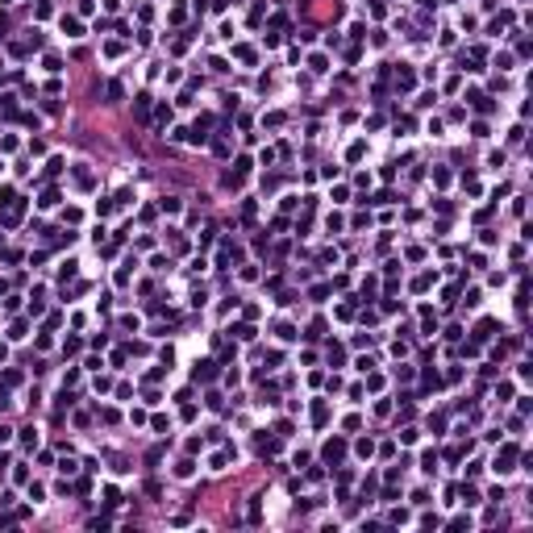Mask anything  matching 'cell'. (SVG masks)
I'll list each match as a JSON object with an SVG mask.
<instances>
[{
  "label": "cell",
  "mask_w": 533,
  "mask_h": 533,
  "mask_svg": "<svg viewBox=\"0 0 533 533\" xmlns=\"http://www.w3.org/2000/svg\"><path fill=\"white\" fill-rule=\"evenodd\" d=\"M513 458H517V454H513V450H504V454H500V458H496V471H513Z\"/></svg>",
  "instance_id": "cell-1"
}]
</instances>
